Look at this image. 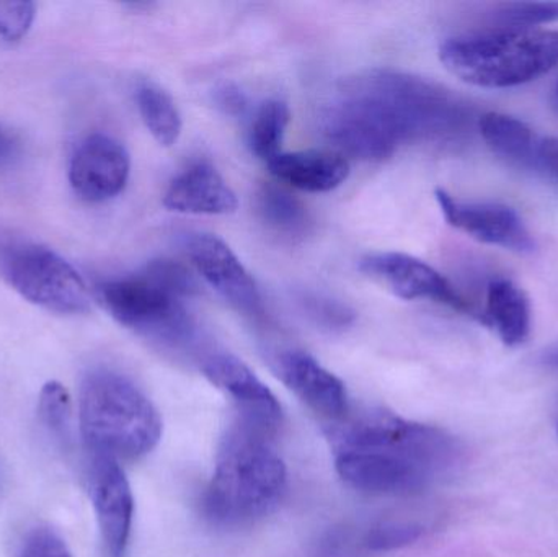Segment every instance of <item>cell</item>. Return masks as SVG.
I'll return each mask as SVG.
<instances>
[{
    "label": "cell",
    "mask_w": 558,
    "mask_h": 557,
    "mask_svg": "<svg viewBox=\"0 0 558 557\" xmlns=\"http://www.w3.org/2000/svg\"><path fill=\"white\" fill-rule=\"evenodd\" d=\"M335 470L344 484L374 496H412L454 473L464 460L461 441L435 425L392 412H347L331 422Z\"/></svg>",
    "instance_id": "obj_1"
},
{
    "label": "cell",
    "mask_w": 558,
    "mask_h": 557,
    "mask_svg": "<svg viewBox=\"0 0 558 557\" xmlns=\"http://www.w3.org/2000/svg\"><path fill=\"white\" fill-rule=\"evenodd\" d=\"M341 94L364 108L397 144L456 141L474 126V110L461 98L415 75L371 71L344 82Z\"/></svg>",
    "instance_id": "obj_2"
},
{
    "label": "cell",
    "mask_w": 558,
    "mask_h": 557,
    "mask_svg": "<svg viewBox=\"0 0 558 557\" xmlns=\"http://www.w3.org/2000/svg\"><path fill=\"white\" fill-rule=\"evenodd\" d=\"M271 435L244 419L229 428L203 497L209 520L225 526L247 525L277 509L288 486V471Z\"/></svg>",
    "instance_id": "obj_3"
},
{
    "label": "cell",
    "mask_w": 558,
    "mask_h": 557,
    "mask_svg": "<svg viewBox=\"0 0 558 557\" xmlns=\"http://www.w3.org/2000/svg\"><path fill=\"white\" fill-rule=\"evenodd\" d=\"M78 421L88 451L118 461L146 457L162 437L156 405L131 379L111 370L85 376Z\"/></svg>",
    "instance_id": "obj_4"
},
{
    "label": "cell",
    "mask_w": 558,
    "mask_h": 557,
    "mask_svg": "<svg viewBox=\"0 0 558 557\" xmlns=\"http://www.w3.org/2000/svg\"><path fill=\"white\" fill-rule=\"evenodd\" d=\"M445 68L461 81L508 88L543 77L558 65V29H505L456 36L439 46Z\"/></svg>",
    "instance_id": "obj_5"
},
{
    "label": "cell",
    "mask_w": 558,
    "mask_h": 557,
    "mask_svg": "<svg viewBox=\"0 0 558 557\" xmlns=\"http://www.w3.org/2000/svg\"><path fill=\"white\" fill-rule=\"evenodd\" d=\"M193 290L195 281L182 265L157 261L140 274L101 284L98 296L121 326L159 342L179 343L192 334L183 300Z\"/></svg>",
    "instance_id": "obj_6"
},
{
    "label": "cell",
    "mask_w": 558,
    "mask_h": 557,
    "mask_svg": "<svg viewBox=\"0 0 558 557\" xmlns=\"http://www.w3.org/2000/svg\"><path fill=\"white\" fill-rule=\"evenodd\" d=\"M0 274L20 296L51 313L82 314L90 307L78 271L43 245H13L0 258Z\"/></svg>",
    "instance_id": "obj_7"
},
{
    "label": "cell",
    "mask_w": 558,
    "mask_h": 557,
    "mask_svg": "<svg viewBox=\"0 0 558 557\" xmlns=\"http://www.w3.org/2000/svg\"><path fill=\"white\" fill-rule=\"evenodd\" d=\"M360 270L400 300L435 301L482 323L481 313L471 301L465 300L448 278L420 258L399 252L371 254L361 258Z\"/></svg>",
    "instance_id": "obj_8"
},
{
    "label": "cell",
    "mask_w": 558,
    "mask_h": 557,
    "mask_svg": "<svg viewBox=\"0 0 558 557\" xmlns=\"http://www.w3.org/2000/svg\"><path fill=\"white\" fill-rule=\"evenodd\" d=\"M87 481L105 553L108 557H123L130 543L134 517L130 481L120 461L92 451Z\"/></svg>",
    "instance_id": "obj_9"
},
{
    "label": "cell",
    "mask_w": 558,
    "mask_h": 557,
    "mask_svg": "<svg viewBox=\"0 0 558 557\" xmlns=\"http://www.w3.org/2000/svg\"><path fill=\"white\" fill-rule=\"evenodd\" d=\"M435 196L448 225L475 241L517 254L534 252L536 244L530 229L510 206L501 203L459 202L441 189L436 190Z\"/></svg>",
    "instance_id": "obj_10"
},
{
    "label": "cell",
    "mask_w": 558,
    "mask_h": 557,
    "mask_svg": "<svg viewBox=\"0 0 558 557\" xmlns=\"http://www.w3.org/2000/svg\"><path fill=\"white\" fill-rule=\"evenodd\" d=\"M130 172L126 147L108 134L95 133L75 149L69 166V182L85 202L101 203L123 192Z\"/></svg>",
    "instance_id": "obj_11"
},
{
    "label": "cell",
    "mask_w": 558,
    "mask_h": 557,
    "mask_svg": "<svg viewBox=\"0 0 558 557\" xmlns=\"http://www.w3.org/2000/svg\"><path fill=\"white\" fill-rule=\"evenodd\" d=\"M190 261L203 280L242 313L258 314L262 296L252 275L222 239L195 234L186 242Z\"/></svg>",
    "instance_id": "obj_12"
},
{
    "label": "cell",
    "mask_w": 558,
    "mask_h": 557,
    "mask_svg": "<svg viewBox=\"0 0 558 557\" xmlns=\"http://www.w3.org/2000/svg\"><path fill=\"white\" fill-rule=\"evenodd\" d=\"M203 375L238 404L241 419L275 434L282 409L271 389L242 360L218 353L203 362Z\"/></svg>",
    "instance_id": "obj_13"
},
{
    "label": "cell",
    "mask_w": 558,
    "mask_h": 557,
    "mask_svg": "<svg viewBox=\"0 0 558 557\" xmlns=\"http://www.w3.org/2000/svg\"><path fill=\"white\" fill-rule=\"evenodd\" d=\"M277 373L286 388L327 421H340L350 411L343 382L308 353L282 352L277 359Z\"/></svg>",
    "instance_id": "obj_14"
},
{
    "label": "cell",
    "mask_w": 558,
    "mask_h": 557,
    "mask_svg": "<svg viewBox=\"0 0 558 557\" xmlns=\"http://www.w3.org/2000/svg\"><path fill=\"white\" fill-rule=\"evenodd\" d=\"M163 206L185 215H232L238 195L225 177L208 162H198L173 179L163 195Z\"/></svg>",
    "instance_id": "obj_15"
},
{
    "label": "cell",
    "mask_w": 558,
    "mask_h": 557,
    "mask_svg": "<svg viewBox=\"0 0 558 557\" xmlns=\"http://www.w3.org/2000/svg\"><path fill=\"white\" fill-rule=\"evenodd\" d=\"M271 175L292 189L327 193L347 182L350 162L335 150H295L279 153L268 162Z\"/></svg>",
    "instance_id": "obj_16"
},
{
    "label": "cell",
    "mask_w": 558,
    "mask_h": 557,
    "mask_svg": "<svg viewBox=\"0 0 558 557\" xmlns=\"http://www.w3.org/2000/svg\"><path fill=\"white\" fill-rule=\"evenodd\" d=\"M482 324L492 327L505 346H523L531 334L530 298L514 281L495 278L488 283Z\"/></svg>",
    "instance_id": "obj_17"
},
{
    "label": "cell",
    "mask_w": 558,
    "mask_h": 557,
    "mask_svg": "<svg viewBox=\"0 0 558 557\" xmlns=\"http://www.w3.org/2000/svg\"><path fill=\"white\" fill-rule=\"evenodd\" d=\"M477 124L485 143L498 157L518 169L537 172L541 136L533 128L504 113L482 114Z\"/></svg>",
    "instance_id": "obj_18"
},
{
    "label": "cell",
    "mask_w": 558,
    "mask_h": 557,
    "mask_svg": "<svg viewBox=\"0 0 558 557\" xmlns=\"http://www.w3.org/2000/svg\"><path fill=\"white\" fill-rule=\"evenodd\" d=\"M137 108L154 140L163 147L173 146L182 134V114L169 92L159 85L146 84L137 88Z\"/></svg>",
    "instance_id": "obj_19"
},
{
    "label": "cell",
    "mask_w": 558,
    "mask_h": 557,
    "mask_svg": "<svg viewBox=\"0 0 558 557\" xmlns=\"http://www.w3.org/2000/svg\"><path fill=\"white\" fill-rule=\"evenodd\" d=\"M289 120H291V111L288 105L277 98H270L257 108L252 120L251 133H248V144L258 159L268 164L281 153Z\"/></svg>",
    "instance_id": "obj_20"
},
{
    "label": "cell",
    "mask_w": 558,
    "mask_h": 557,
    "mask_svg": "<svg viewBox=\"0 0 558 557\" xmlns=\"http://www.w3.org/2000/svg\"><path fill=\"white\" fill-rule=\"evenodd\" d=\"M258 211L270 228L286 234H299L307 226L304 205L277 185H265L258 193Z\"/></svg>",
    "instance_id": "obj_21"
},
{
    "label": "cell",
    "mask_w": 558,
    "mask_h": 557,
    "mask_svg": "<svg viewBox=\"0 0 558 557\" xmlns=\"http://www.w3.org/2000/svg\"><path fill=\"white\" fill-rule=\"evenodd\" d=\"M487 32L533 29V26L558 20V2H508L490 7Z\"/></svg>",
    "instance_id": "obj_22"
},
{
    "label": "cell",
    "mask_w": 558,
    "mask_h": 557,
    "mask_svg": "<svg viewBox=\"0 0 558 557\" xmlns=\"http://www.w3.org/2000/svg\"><path fill=\"white\" fill-rule=\"evenodd\" d=\"M38 415L49 434L64 441L71 432L72 404L68 389L58 382L43 386L38 399Z\"/></svg>",
    "instance_id": "obj_23"
},
{
    "label": "cell",
    "mask_w": 558,
    "mask_h": 557,
    "mask_svg": "<svg viewBox=\"0 0 558 557\" xmlns=\"http://www.w3.org/2000/svg\"><path fill=\"white\" fill-rule=\"evenodd\" d=\"M423 535V526L409 522H383L364 535L363 546L369 552H392L412 545Z\"/></svg>",
    "instance_id": "obj_24"
},
{
    "label": "cell",
    "mask_w": 558,
    "mask_h": 557,
    "mask_svg": "<svg viewBox=\"0 0 558 557\" xmlns=\"http://www.w3.org/2000/svg\"><path fill=\"white\" fill-rule=\"evenodd\" d=\"M299 301L305 314L325 329L341 330L353 324V311L340 301L315 293L304 294Z\"/></svg>",
    "instance_id": "obj_25"
},
{
    "label": "cell",
    "mask_w": 558,
    "mask_h": 557,
    "mask_svg": "<svg viewBox=\"0 0 558 557\" xmlns=\"http://www.w3.org/2000/svg\"><path fill=\"white\" fill-rule=\"evenodd\" d=\"M19 557H72V553L54 530L36 526L23 538Z\"/></svg>",
    "instance_id": "obj_26"
},
{
    "label": "cell",
    "mask_w": 558,
    "mask_h": 557,
    "mask_svg": "<svg viewBox=\"0 0 558 557\" xmlns=\"http://www.w3.org/2000/svg\"><path fill=\"white\" fill-rule=\"evenodd\" d=\"M35 20L33 2H0V38L20 41Z\"/></svg>",
    "instance_id": "obj_27"
},
{
    "label": "cell",
    "mask_w": 558,
    "mask_h": 557,
    "mask_svg": "<svg viewBox=\"0 0 558 557\" xmlns=\"http://www.w3.org/2000/svg\"><path fill=\"white\" fill-rule=\"evenodd\" d=\"M215 100L219 108L229 114H239L245 110L247 98L241 88L235 87L234 84H225L215 92Z\"/></svg>",
    "instance_id": "obj_28"
},
{
    "label": "cell",
    "mask_w": 558,
    "mask_h": 557,
    "mask_svg": "<svg viewBox=\"0 0 558 557\" xmlns=\"http://www.w3.org/2000/svg\"><path fill=\"white\" fill-rule=\"evenodd\" d=\"M537 172L558 179V137H541Z\"/></svg>",
    "instance_id": "obj_29"
},
{
    "label": "cell",
    "mask_w": 558,
    "mask_h": 557,
    "mask_svg": "<svg viewBox=\"0 0 558 557\" xmlns=\"http://www.w3.org/2000/svg\"><path fill=\"white\" fill-rule=\"evenodd\" d=\"M16 144L13 137L0 126V169L15 157Z\"/></svg>",
    "instance_id": "obj_30"
},
{
    "label": "cell",
    "mask_w": 558,
    "mask_h": 557,
    "mask_svg": "<svg viewBox=\"0 0 558 557\" xmlns=\"http://www.w3.org/2000/svg\"><path fill=\"white\" fill-rule=\"evenodd\" d=\"M541 363L547 368L558 370V346L549 347L541 355Z\"/></svg>",
    "instance_id": "obj_31"
},
{
    "label": "cell",
    "mask_w": 558,
    "mask_h": 557,
    "mask_svg": "<svg viewBox=\"0 0 558 557\" xmlns=\"http://www.w3.org/2000/svg\"><path fill=\"white\" fill-rule=\"evenodd\" d=\"M557 101H558V84H557Z\"/></svg>",
    "instance_id": "obj_32"
},
{
    "label": "cell",
    "mask_w": 558,
    "mask_h": 557,
    "mask_svg": "<svg viewBox=\"0 0 558 557\" xmlns=\"http://www.w3.org/2000/svg\"><path fill=\"white\" fill-rule=\"evenodd\" d=\"M557 435H558V421H557Z\"/></svg>",
    "instance_id": "obj_33"
}]
</instances>
